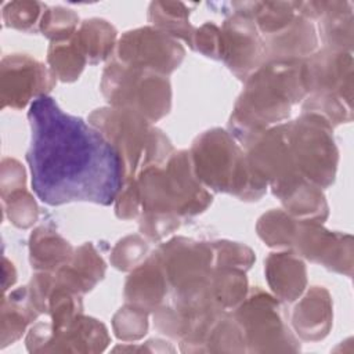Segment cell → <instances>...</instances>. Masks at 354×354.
<instances>
[{"instance_id":"obj_2","label":"cell","mask_w":354,"mask_h":354,"mask_svg":"<svg viewBox=\"0 0 354 354\" xmlns=\"http://www.w3.org/2000/svg\"><path fill=\"white\" fill-rule=\"evenodd\" d=\"M308 87L306 65L274 62L260 69L249 82L239 100L234 122L257 133L268 123L289 116L290 104L297 102Z\"/></svg>"},{"instance_id":"obj_6","label":"cell","mask_w":354,"mask_h":354,"mask_svg":"<svg viewBox=\"0 0 354 354\" xmlns=\"http://www.w3.org/2000/svg\"><path fill=\"white\" fill-rule=\"evenodd\" d=\"M51 77L41 64L29 57L6 58L1 66L3 106L22 108L30 97L44 95L53 86Z\"/></svg>"},{"instance_id":"obj_12","label":"cell","mask_w":354,"mask_h":354,"mask_svg":"<svg viewBox=\"0 0 354 354\" xmlns=\"http://www.w3.org/2000/svg\"><path fill=\"white\" fill-rule=\"evenodd\" d=\"M48 62L55 76L66 82L79 76L86 64V58L73 36L71 43H53L48 53Z\"/></svg>"},{"instance_id":"obj_3","label":"cell","mask_w":354,"mask_h":354,"mask_svg":"<svg viewBox=\"0 0 354 354\" xmlns=\"http://www.w3.org/2000/svg\"><path fill=\"white\" fill-rule=\"evenodd\" d=\"M194 170L198 178L218 191H228L241 198H259L266 189L238 147L223 130L206 131L192 148Z\"/></svg>"},{"instance_id":"obj_9","label":"cell","mask_w":354,"mask_h":354,"mask_svg":"<svg viewBox=\"0 0 354 354\" xmlns=\"http://www.w3.org/2000/svg\"><path fill=\"white\" fill-rule=\"evenodd\" d=\"M267 278L281 299L293 301L304 288L306 268L293 253H274L267 260Z\"/></svg>"},{"instance_id":"obj_8","label":"cell","mask_w":354,"mask_h":354,"mask_svg":"<svg viewBox=\"0 0 354 354\" xmlns=\"http://www.w3.org/2000/svg\"><path fill=\"white\" fill-rule=\"evenodd\" d=\"M330 318L332 307L328 292L319 286H314L295 307L292 322L303 339L318 340L328 333Z\"/></svg>"},{"instance_id":"obj_1","label":"cell","mask_w":354,"mask_h":354,"mask_svg":"<svg viewBox=\"0 0 354 354\" xmlns=\"http://www.w3.org/2000/svg\"><path fill=\"white\" fill-rule=\"evenodd\" d=\"M28 163L32 187L47 205L75 201L109 205L120 191L124 166L116 148L95 127L59 109L48 95L30 105Z\"/></svg>"},{"instance_id":"obj_7","label":"cell","mask_w":354,"mask_h":354,"mask_svg":"<svg viewBox=\"0 0 354 354\" xmlns=\"http://www.w3.org/2000/svg\"><path fill=\"white\" fill-rule=\"evenodd\" d=\"M225 35L220 41V55L225 58L227 64L236 73L249 72L261 55V44L246 18H234L225 24Z\"/></svg>"},{"instance_id":"obj_10","label":"cell","mask_w":354,"mask_h":354,"mask_svg":"<svg viewBox=\"0 0 354 354\" xmlns=\"http://www.w3.org/2000/svg\"><path fill=\"white\" fill-rule=\"evenodd\" d=\"M75 39L83 54L94 64L104 59L112 50L115 29L105 21L91 19L82 25V29L75 35Z\"/></svg>"},{"instance_id":"obj_11","label":"cell","mask_w":354,"mask_h":354,"mask_svg":"<svg viewBox=\"0 0 354 354\" xmlns=\"http://www.w3.org/2000/svg\"><path fill=\"white\" fill-rule=\"evenodd\" d=\"M69 245L57 234H47L44 228L35 231L32 235V264L36 268H53L61 260H68Z\"/></svg>"},{"instance_id":"obj_5","label":"cell","mask_w":354,"mask_h":354,"mask_svg":"<svg viewBox=\"0 0 354 354\" xmlns=\"http://www.w3.org/2000/svg\"><path fill=\"white\" fill-rule=\"evenodd\" d=\"M119 59L124 65L171 72L183 59L184 50L162 32L140 29L127 32L119 43Z\"/></svg>"},{"instance_id":"obj_4","label":"cell","mask_w":354,"mask_h":354,"mask_svg":"<svg viewBox=\"0 0 354 354\" xmlns=\"http://www.w3.org/2000/svg\"><path fill=\"white\" fill-rule=\"evenodd\" d=\"M239 322L246 335V343L254 351H295L296 342L283 325L278 304L267 295L252 296L239 308Z\"/></svg>"}]
</instances>
